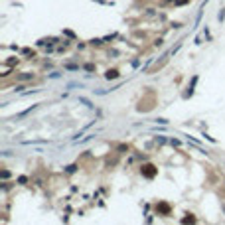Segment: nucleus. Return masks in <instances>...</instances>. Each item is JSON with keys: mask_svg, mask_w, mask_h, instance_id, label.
Here are the masks:
<instances>
[{"mask_svg": "<svg viewBox=\"0 0 225 225\" xmlns=\"http://www.w3.org/2000/svg\"><path fill=\"white\" fill-rule=\"evenodd\" d=\"M140 174H142L146 180H154V178L158 176V168H156L154 164H150V162H148V164H142V166H140Z\"/></svg>", "mask_w": 225, "mask_h": 225, "instance_id": "obj_1", "label": "nucleus"}, {"mask_svg": "<svg viewBox=\"0 0 225 225\" xmlns=\"http://www.w3.org/2000/svg\"><path fill=\"white\" fill-rule=\"evenodd\" d=\"M156 213H158V215L168 217L170 213H172V207H170L168 201H158V203H156Z\"/></svg>", "mask_w": 225, "mask_h": 225, "instance_id": "obj_2", "label": "nucleus"}, {"mask_svg": "<svg viewBox=\"0 0 225 225\" xmlns=\"http://www.w3.org/2000/svg\"><path fill=\"white\" fill-rule=\"evenodd\" d=\"M196 83H197V75H194V77H192V85H190V89L186 91V97H192V95H194V87H196Z\"/></svg>", "mask_w": 225, "mask_h": 225, "instance_id": "obj_3", "label": "nucleus"}, {"mask_svg": "<svg viewBox=\"0 0 225 225\" xmlns=\"http://www.w3.org/2000/svg\"><path fill=\"white\" fill-rule=\"evenodd\" d=\"M119 77V71H117V69H107V73H105V79H117Z\"/></svg>", "mask_w": 225, "mask_h": 225, "instance_id": "obj_4", "label": "nucleus"}, {"mask_svg": "<svg viewBox=\"0 0 225 225\" xmlns=\"http://www.w3.org/2000/svg\"><path fill=\"white\" fill-rule=\"evenodd\" d=\"M79 103H81V105H85V107H87V109H93V103H91V101L87 99V97H79Z\"/></svg>", "mask_w": 225, "mask_h": 225, "instance_id": "obj_5", "label": "nucleus"}, {"mask_svg": "<svg viewBox=\"0 0 225 225\" xmlns=\"http://www.w3.org/2000/svg\"><path fill=\"white\" fill-rule=\"evenodd\" d=\"M63 67H65V69H69V71H77V69H79V65H77V63H65Z\"/></svg>", "mask_w": 225, "mask_h": 225, "instance_id": "obj_6", "label": "nucleus"}, {"mask_svg": "<svg viewBox=\"0 0 225 225\" xmlns=\"http://www.w3.org/2000/svg\"><path fill=\"white\" fill-rule=\"evenodd\" d=\"M20 79H22V81H28V79H34V73H20Z\"/></svg>", "mask_w": 225, "mask_h": 225, "instance_id": "obj_7", "label": "nucleus"}, {"mask_svg": "<svg viewBox=\"0 0 225 225\" xmlns=\"http://www.w3.org/2000/svg\"><path fill=\"white\" fill-rule=\"evenodd\" d=\"M65 172H67V174H73V172H77V164H69L67 168H65Z\"/></svg>", "mask_w": 225, "mask_h": 225, "instance_id": "obj_8", "label": "nucleus"}, {"mask_svg": "<svg viewBox=\"0 0 225 225\" xmlns=\"http://www.w3.org/2000/svg\"><path fill=\"white\" fill-rule=\"evenodd\" d=\"M182 221H184V223H196V217L192 215V213H188V217H184Z\"/></svg>", "mask_w": 225, "mask_h": 225, "instance_id": "obj_9", "label": "nucleus"}, {"mask_svg": "<svg viewBox=\"0 0 225 225\" xmlns=\"http://www.w3.org/2000/svg\"><path fill=\"white\" fill-rule=\"evenodd\" d=\"M83 69H85V71H95V63H85V65H83Z\"/></svg>", "mask_w": 225, "mask_h": 225, "instance_id": "obj_10", "label": "nucleus"}, {"mask_svg": "<svg viewBox=\"0 0 225 225\" xmlns=\"http://www.w3.org/2000/svg\"><path fill=\"white\" fill-rule=\"evenodd\" d=\"M50 140H34V144H47ZM24 144H32V140H24Z\"/></svg>", "mask_w": 225, "mask_h": 225, "instance_id": "obj_11", "label": "nucleus"}, {"mask_svg": "<svg viewBox=\"0 0 225 225\" xmlns=\"http://www.w3.org/2000/svg\"><path fill=\"white\" fill-rule=\"evenodd\" d=\"M67 87H69V89H73V87H79V89H81V87H83V83H75V81H73V83H69Z\"/></svg>", "mask_w": 225, "mask_h": 225, "instance_id": "obj_12", "label": "nucleus"}, {"mask_svg": "<svg viewBox=\"0 0 225 225\" xmlns=\"http://www.w3.org/2000/svg\"><path fill=\"white\" fill-rule=\"evenodd\" d=\"M190 0H174V4H178V6H182V4H188Z\"/></svg>", "mask_w": 225, "mask_h": 225, "instance_id": "obj_13", "label": "nucleus"}, {"mask_svg": "<svg viewBox=\"0 0 225 225\" xmlns=\"http://www.w3.org/2000/svg\"><path fill=\"white\" fill-rule=\"evenodd\" d=\"M0 176H2V178L6 180V178H10V172H8V170H2V174H0Z\"/></svg>", "mask_w": 225, "mask_h": 225, "instance_id": "obj_14", "label": "nucleus"}, {"mask_svg": "<svg viewBox=\"0 0 225 225\" xmlns=\"http://www.w3.org/2000/svg\"><path fill=\"white\" fill-rule=\"evenodd\" d=\"M26 182H28V178H26V176H20V178H18V184H26Z\"/></svg>", "mask_w": 225, "mask_h": 225, "instance_id": "obj_15", "label": "nucleus"}, {"mask_svg": "<svg viewBox=\"0 0 225 225\" xmlns=\"http://www.w3.org/2000/svg\"><path fill=\"white\" fill-rule=\"evenodd\" d=\"M63 34H65V36H69V38H75V34H73L71 30H63Z\"/></svg>", "mask_w": 225, "mask_h": 225, "instance_id": "obj_16", "label": "nucleus"}, {"mask_svg": "<svg viewBox=\"0 0 225 225\" xmlns=\"http://www.w3.org/2000/svg\"><path fill=\"white\" fill-rule=\"evenodd\" d=\"M22 89H26V87H24V85H18V87H16L14 91H16V93H22Z\"/></svg>", "mask_w": 225, "mask_h": 225, "instance_id": "obj_17", "label": "nucleus"}, {"mask_svg": "<svg viewBox=\"0 0 225 225\" xmlns=\"http://www.w3.org/2000/svg\"><path fill=\"white\" fill-rule=\"evenodd\" d=\"M91 44H93V46H101L103 42H101V40H91Z\"/></svg>", "mask_w": 225, "mask_h": 225, "instance_id": "obj_18", "label": "nucleus"}, {"mask_svg": "<svg viewBox=\"0 0 225 225\" xmlns=\"http://www.w3.org/2000/svg\"><path fill=\"white\" fill-rule=\"evenodd\" d=\"M170 142H172V146H180V140H176V138H172Z\"/></svg>", "mask_w": 225, "mask_h": 225, "instance_id": "obj_19", "label": "nucleus"}, {"mask_svg": "<svg viewBox=\"0 0 225 225\" xmlns=\"http://www.w3.org/2000/svg\"><path fill=\"white\" fill-rule=\"evenodd\" d=\"M156 122H160V125H168V121H166V119H156Z\"/></svg>", "mask_w": 225, "mask_h": 225, "instance_id": "obj_20", "label": "nucleus"}, {"mask_svg": "<svg viewBox=\"0 0 225 225\" xmlns=\"http://www.w3.org/2000/svg\"><path fill=\"white\" fill-rule=\"evenodd\" d=\"M97 2H101V4H105V0H97Z\"/></svg>", "mask_w": 225, "mask_h": 225, "instance_id": "obj_21", "label": "nucleus"}]
</instances>
